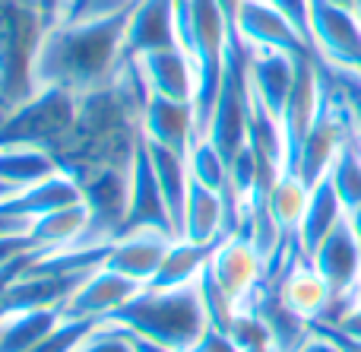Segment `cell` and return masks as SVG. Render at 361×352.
I'll use <instances>...</instances> for the list:
<instances>
[{
  "mask_svg": "<svg viewBox=\"0 0 361 352\" xmlns=\"http://www.w3.org/2000/svg\"><path fill=\"white\" fill-rule=\"evenodd\" d=\"M311 264L324 277V283L330 286V296H333L330 308H326V315L320 321L336 324L352 308V292H355L358 277H361V248L355 235H352L349 219H343L320 241L317 251L311 254Z\"/></svg>",
  "mask_w": 361,
  "mask_h": 352,
  "instance_id": "obj_6",
  "label": "cell"
},
{
  "mask_svg": "<svg viewBox=\"0 0 361 352\" xmlns=\"http://www.w3.org/2000/svg\"><path fill=\"white\" fill-rule=\"evenodd\" d=\"M82 4H86V0H67V6H63V16H61V19H73L76 13L82 10ZM61 19H57V23H61Z\"/></svg>",
  "mask_w": 361,
  "mask_h": 352,
  "instance_id": "obj_35",
  "label": "cell"
},
{
  "mask_svg": "<svg viewBox=\"0 0 361 352\" xmlns=\"http://www.w3.org/2000/svg\"><path fill=\"white\" fill-rule=\"evenodd\" d=\"M345 219V207L339 200L336 188H333L330 178H324L320 184L311 188V197H307V207L305 216H301V226H298V241H301V251L311 257L317 251V245Z\"/></svg>",
  "mask_w": 361,
  "mask_h": 352,
  "instance_id": "obj_19",
  "label": "cell"
},
{
  "mask_svg": "<svg viewBox=\"0 0 361 352\" xmlns=\"http://www.w3.org/2000/svg\"><path fill=\"white\" fill-rule=\"evenodd\" d=\"M336 188L339 200H343L345 213H352L355 207H361V140L352 133L349 143L343 146V152L336 156L330 175H326Z\"/></svg>",
  "mask_w": 361,
  "mask_h": 352,
  "instance_id": "obj_27",
  "label": "cell"
},
{
  "mask_svg": "<svg viewBox=\"0 0 361 352\" xmlns=\"http://www.w3.org/2000/svg\"><path fill=\"white\" fill-rule=\"evenodd\" d=\"M187 169H190L193 181L209 190H219V194L225 197V203H228V162H225V156L216 150L212 140H206V137L193 140L190 152H187ZM228 229H231V222H228Z\"/></svg>",
  "mask_w": 361,
  "mask_h": 352,
  "instance_id": "obj_25",
  "label": "cell"
},
{
  "mask_svg": "<svg viewBox=\"0 0 361 352\" xmlns=\"http://www.w3.org/2000/svg\"><path fill=\"white\" fill-rule=\"evenodd\" d=\"M86 277H61V273H32L29 270L0 296V317L19 315V311L63 308V302L73 296L76 286Z\"/></svg>",
  "mask_w": 361,
  "mask_h": 352,
  "instance_id": "obj_15",
  "label": "cell"
},
{
  "mask_svg": "<svg viewBox=\"0 0 361 352\" xmlns=\"http://www.w3.org/2000/svg\"><path fill=\"white\" fill-rule=\"evenodd\" d=\"M298 352H339V349H336V343H330L326 336H320V334H314V330H311L307 343H305V346H301Z\"/></svg>",
  "mask_w": 361,
  "mask_h": 352,
  "instance_id": "obj_33",
  "label": "cell"
},
{
  "mask_svg": "<svg viewBox=\"0 0 361 352\" xmlns=\"http://www.w3.org/2000/svg\"><path fill=\"white\" fill-rule=\"evenodd\" d=\"M35 4H38V10H42L48 29H51V25H54L57 19L63 16V6H67V0H35Z\"/></svg>",
  "mask_w": 361,
  "mask_h": 352,
  "instance_id": "obj_32",
  "label": "cell"
},
{
  "mask_svg": "<svg viewBox=\"0 0 361 352\" xmlns=\"http://www.w3.org/2000/svg\"><path fill=\"white\" fill-rule=\"evenodd\" d=\"M311 330L320 336H326L330 343H336L339 352H361V340L358 336H349L345 330H339L336 324H326V321H311Z\"/></svg>",
  "mask_w": 361,
  "mask_h": 352,
  "instance_id": "obj_30",
  "label": "cell"
},
{
  "mask_svg": "<svg viewBox=\"0 0 361 352\" xmlns=\"http://www.w3.org/2000/svg\"><path fill=\"white\" fill-rule=\"evenodd\" d=\"M76 352H137V346H133V336L124 327L99 324Z\"/></svg>",
  "mask_w": 361,
  "mask_h": 352,
  "instance_id": "obj_29",
  "label": "cell"
},
{
  "mask_svg": "<svg viewBox=\"0 0 361 352\" xmlns=\"http://www.w3.org/2000/svg\"><path fill=\"white\" fill-rule=\"evenodd\" d=\"M102 324L124 327L127 334L149 340L156 346L190 352L209 330V315L203 305L200 279L178 289H140L127 305L105 317Z\"/></svg>",
  "mask_w": 361,
  "mask_h": 352,
  "instance_id": "obj_2",
  "label": "cell"
},
{
  "mask_svg": "<svg viewBox=\"0 0 361 352\" xmlns=\"http://www.w3.org/2000/svg\"><path fill=\"white\" fill-rule=\"evenodd\" d=\"M61 321V308L19 311V315L0 317V352H32Z\"/></svg>",
  "mask_w": 361,
  "mask_h": 352,
  "instance_id": "obj_23",
  "label": "cell"
},
{
  "mask_svg": "<svg viewBox=\"0 0 361 352\" xmlns=\"http://www.w3.org/2000/svg\"><path fill=\"white\" fill-rule=\"evenodd\" d=\"M336 327H339V330H345L349 336H358V340H361V302H358V305H352V308L345 311L343 317H339Z\"/></svg>",
  "mask_w": 361,
  "mask_h": 352,
  "instance_id": "obj_31",
  "label": "cell"
},
{
  "mask_svg": "<svg viewBox=\"0 0 361 352\" xmlns=\"http://www.w3.org/2000/svg\"><path fill=\"white\" fill-rule=\"evenodd\" d=\"M127 13L61 19L48 29L35 61V86H61L82 95L105 86L124 63Z\"/></svg>",
  "mask_w": 361,
  "mask_h": 352,
  "instance_id": "obj_1",
  "label": "cell"
},
{
  "mask_svg": "<svg viewBox=\"0 0 361 352\" xmlns=\"http://www.w3.org/2000/svg\"><path fill=\"white\" fill-rule=\"evenodd\" d=\"M76 114L80 95L61 86H42L0 118V146H35L57 156L73 133Z\"/></svg>",
  "mask_w": 361,
  "mask_h": 352,
  "instance_id": "obj_4",
  "label": "cell"
},
{
  "mask_svg": "<svg viewBox=\"0 0 361 352\" xmlns=\"http://www.w3.org/2000/svg\"><path fill=\"white\" fill-rule=\"evenodd\" d=\"M95 327H99L95 321H70V317H63L32 352H76Z\"/></svg>",
  "mask_w": 361,
  "mask_h": 352,
  "instance_id": "obj_28",
  "label": "cell"
},
{
  "mask_svg": "<svg viewBox=\"0 0 361 352\" xmlns=\"http://www.w3.org/2000/svg\"><path fill=\"white\" fill-rule=\"evenodd\" d=\"M178 44L175 35V0H137L127 16L124 63Z\"/></svg>",
  "mask_w": 361,
  "mask_h": 352,
  "instance_id": "obj_13",
  "label": "cell"
},
{
  "mask_svg": "<svg viewBox=\"0 0 361 352\" xmlns=\"http://www.w3.org/2000/svg\"><path fill=\"white\" fill-rule=\"evenodd\" d=\"M48 35L35 0H0V105H23L35 86V61Z\"/></svg>",
  "mask_w": 361,
  "mask_h": 352,
  "instance_id": "obj_3",
  "label": "cell"
},
{
  "mask_svg": "<svg viewBox=\"0 0 361 352\" xmlns=\"http://www.w3.org/2000/svg\"><path fill=\"white\" fill-rule=\"evenodd\" d=\"M361 302V277H358V286H355V292H352V305H358Z\"/></svg>",
  "mask_w": 361,
  "mask_h": 352,
  "instance_id": "obj_36",
  "label": "cell"
},
{
  "mask_svg": "<svg viewBox=\"0 0 361 352\" xmlns=\"http://www.w3.org/2000/svg\"><path fill=\"white\" fill-rule=\"evenodd\" d=\"M140 229H156L175 238V226H171L169 207H165V194L159 184L156 165H152V150L149 140L140 137L137 152L130 162V207H127V222L124 232H140Z\"/></svg>",
  "mask_w": 361,
  "mask_h": 352,
  "instance_id": "obj_9",
  "label": "cell"
},
{
  "mask_svg": "<svg viewBox=\"0 0 361 352\" xmlns=\"http://www.w3.org/2000/svg\"><path fill=\"white\" fill-rule=\"evenodd\" d=\"M352 10H355V16L361 19V0H352Z\"/></svg>",
  "mask_w": 361,
  "mask_h": 352,
  "instance_id": "obj_37",
  "label": "cell"
},
{
  "mask_svg": "<svg viewBox=\"0 0 361 352\" xmlns=\"http://www.w3.org/2000/svg\"><path fill=\"white\" fill-rule=\"evenodd\" d=\"M130 63H137L140 76H143L146 89L152 95H165V99L190 102L193 105V95H197V67H193L190 54L180 44L149 51V54L137 57Z\"/></svg>",
  "mask_w": 361,
  "mask_h": 352,
  "instance_id": "obj_12",
  "label": "cell"
},
{
  "mask_svg": "<svg viewBox=\"0 0 361 352\" xmlns=\"http://www.w3.org/2000/svg\"><path fill=\"white\" fill-rule=\"evenodd\" d=\"M345 219H349L352 235H355V241H358V248H361V207H355L352 213H345Z\"/></svg>",
  "mask_w": 361,
  "mask_h": 352,
  "instance_id": "obj_34",
  "label": "cell"
},
{
  "mask_svg": "<svg viewBox=\"0 0 361 352\" xmlns=\"http://www.w3.org/2000/svg\"><path fill=\"white\" fill-rule=\"evenodd\" d=\"M140 289H143V286L133 283V279L121 277V273L108 270V267H99V270H92L80 286H76V292L63 302L61 311H63V317H70V321L102 324L111 311H118L121 305L130 302Z\"/></svg>",
  "mask_w": 361,
  "mask_h": 352,
  "instance_id": "obj_10",
  "label": "cell"
},
{
  "mask_svg": "<svg viewBox=\"0 0 361 352\" xmlns=\"http://www.w3.org/2000/svg\"><path fill=\"white\" fill-rule=\"evenodd\" d=\"M140 131L149 143L156 146H169V150L187 156L190 143L197 140V111L190 102H175L165 95H152L143 105V121Z\"/></svg>",
  "mask_w": 361,
  "mask_h": 352,
  "instance_id": "obj_14",
  "label": "cell"
},
{
  "mask_svg": "<svg viewBox=\"0 0 361 352\" xmlns=\"http://www.w3.org/2000/svg\"><path fill=\"white\" fill-rule=\"evenodd\" d=\"M149 150H152V165H156L159 184H162V194H165V207H169L171 226H175V238H180L187 190H190V169H187V156L169 150V146H156V143H149Z\"/></svg>",
  "mask_w": 361,
  "mask_h": 352,
  "instance_id": "obj_22",
  "label": "cell"
},
{
  "mask_svg": "<svg viewBox=\"0 0 361 352\" xmlns=\"http://www.w3.org/2000/svg\"><path fill=\"white\" fill-rule=\"evenodd\" d=\"M235 29L254 51H286V54H317L298 25L269 0H238Z\"/></svg>",
  "mask_w": 361,
  "mask_h": 352,
  "instance_id": "obj_8",
  "label": "cell"
},
{
  "mask_svg": "<svg viewBox=\"0 0 361 352\" xmlns=\"http://www.w3.org/2000/svg\"><path fill=\"white\" fill-rule=\"evenodd\" d=\"M29 238L42 251H63V248H86L92 245V216L86 203L63 207L54 213L35 216L29 226Z\"/></svg>",
  "mask_w": 361,
  "mask_h": 352,
  "instance_id": "obj_18",
  "label": "cell"
},
{
  "mask_svg": "<svg viewBox=\"0 0 361 352\" xmlns=\"http://www.w3.org/2000/svg\"><path fill=\"white\" fill-rule=\"evenodd\" d=\"M307 29L314 51L326 67L361 76V19L352 6L307 0Z\"/></svg>",
  "mask_w": 361,
  "mask_h": 352,
  "instance_id": "obj_5",
  "label": "cell"
},
{
  "mask_svg": "<svg viewBox=\"0 0 361 352\" xmlns=\"http://www.w3.org/2000/svg\"><path fill=\"white\" fill-rule=\"evenodd\" d=\"M10 200L23 216L35 219V216H44V213H54V210L82 203V190H80V184H76L73 175H67V171L57 169L54 175L42 178V181L29 184V188H23L19 194H13Z\"/></svg>",
  "mask_w": 361,
  "mask_h": 352,
  "instance_id": "obj_20",
  "label": "cell"
},
{
  "mask_svg": "<svg viewBox=\"0 0 361 352\" xmlns=\"http://www.w3.org/2000/svg\"><path fill=\"white\" fill-rule=\"evenodd\" d=\"M228 235H231V229H228V203H225V197L190 178L180 238L197 241V245H219Z\"/></svg>",
  "mask_w": 361,
  "mask_h": 352,
  "instance_id": "obj_17",
  "label": "cell"
},
{
  "mask_svg": "<svg viewBox=\"0 0 361 352\" xmlns=\"http://www.w3.org/2000/svg\"><path fill=\"white\" fill-rule=\"evenodd\" d=\"M203 277L241 311L250 302V296L260 289L263 277H267V260L244 235H228L212 251Z\"/></svg>",
  "mask_w": 361,
  "mask_h": 352,
  "instance_id": "obj_7",
  "label": "cell"
},
{
  "mask_svg": "<svg viewBox=\"0 0 361 352\" xmlns=\"http://www.w3.org/2000/svg\"><path fill=\"white\" fill-rule=\"evenodd\" d=\"M219 245H222V241H219ZM219 245H197V241H187V238L171 241L162 267H159V273L152 277V283L146 286V289H178V286L197 283Z\"/></svg>",
  "mask_w": 361,
  "mask_h": 352,
  "instance_id": "obj_21",
  "label": "cell"
},
{
  "mask_svg": "<svg viewBox=\"0 0 361 352\" xmlns=\"http://www.w3.org/2000/svg\"><path fill=\"white\" fill-rule=\"evenodd\" d=\"M298 76V57L286 51H250V89L254 99L279 118Z\"/></svg>",
  "mask_w": 361,
  "mask_h": 352,
  "instance_id": "obj_16",
  "label": "cell"
},
{
  "mask_svg": "<svg viewBox=\"0 0 361 352\" xmlns=\"http://www.w3.org/2000/svg\"><path fill=\"white\" fill-rule=\"evenodd\" d=\"M307 197H311V188H307L298 175H288L286 171V175L276 181L273 194H269V210H273L276 222H279V229L286 235H298Z\"/></svg>",
  "mask_w": 361,
  "mask_h": 352,
  "instance_id": "obj_26",
  "label": "cell"
},
{
  "mask_svg": "<svg viewBox=\"0 0 361 352\" xmlns=\"http://www.w3.org/2000/svg\"><path fill=\"white\" fill-rule=\"evenodd\" d=\"M171 241H178V238H171V235H165V232H156V229L127 232L111 241L105 267L121 273V277L133 279V283H140L146 289V286L152 283V277L159 273V267H162Z\"/></svg>",
  "mask_w": 361,
  "mask_h": 352,
  "instance_id": "obj_11",
  "label": "cell"
},
{
  "mask_svg": "<svg viewBox=\"0 0 361 352\" xmlns=\"http://www.w3.org/2000/svg\"><path fill=\"white\" fill-rule=\"evenodd\" d=\"M61 169L48 150L35 146H0V181L23 190Z\"/></svg>",
  "mask_w": 361,
  "mask_h": 352,
  "instance_id": "obj_24",
  "label": "cell"
}]
</instances>
